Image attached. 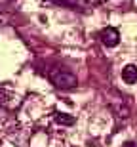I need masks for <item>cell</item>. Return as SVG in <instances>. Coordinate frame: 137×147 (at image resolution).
Segmentation results:
<instances>
[{
  "mask_svg": "<svg viewBox=\"0 0 137 147\" xmlns=\"http://www.w3.org/2000/svg\"><path fill=\"white\" fill-rule=\"evenodd\" d=\"M122 147H135V143H133V142H126Z\"/></svg>",
  "mask_w": 137,
  "mask_h": 147,
  "instance_id": "8992f818",
  "label": "cell"
},
{
  "mask_svg": "<svg viewBox=\"0 0 137 147\" xmlns=\"http://www.w3.org/2000/svg\"><path fill=\"white\" fill-rule=\"evenodd\" d=\"M55 120H57V124H65V126L74 124V117H71L67 113H55Z\"/></svg>",
  "mask_w": 137,
  "mask_h": 147,
  "instance_id": "277c9868",
  "label": "cell"
},
{
  "mask_svg": "<svg viewBox=\"0 0 137 147\" xmlns=\"http://www.w3.org/2000/svg\"><path fill=\"white\" fill-rule=\"evenodd\" d=\"M86 4H99V2H103V0H84Z\"/></svg>",
  "mask_w": 137,
  "mask_h": 147,
  "instance_id": "5b68a950",
  "label": "cell"
},
{
  "mask_svg": "<svg viewBox=\"0 0 137 147\" xmlns=\"http://www.w3.org/2000/svg\"><path fill=\"white\" fill-rule=\"evenodd\" d=\"M122 80L126 84H135L137 82V67L135 65H126L122 69Z\"/></svg>",
  "mask_w": 137,
  "mask_h": 147,
  "instance_id": "3957f363",
  "label": "cell"
},
{
  "mask_svg": "<svg viewBox=\"0 0 137 147\" xmlns=\"http://www.w3.org/2000/svg\"><path fill=\"white\" fill-rule=\"evenodd\" d=\"M49 80H51V84H55L57 88H63V90L74 88L78 84L76 75L67 71V69H53V71L49 73Z\"/></svg>",
  "mask_w": 137,
  "mask_h": 147,
  "instance_id": "6da1fadb",
  "label": "cell"
},
{
  "mask_svg": "<svg viewBox=\"0 0 137 147\" xmlns=\"http://www.w3.org/2000/svg\"><path fill=\"white\" fill-rule=\"evenodd\" d=\"M99 38H101V42H103L107 48H112V46H116V44H118L120 34H118V31H116L114 27H105L103 31L99 33Z\"/></svg>",
  "mask_w": 137,
  "mask_h": 147,
  "instance_id": "7a4b0ae2",
  "label": "cell"
}]
</instances>
